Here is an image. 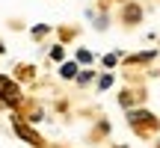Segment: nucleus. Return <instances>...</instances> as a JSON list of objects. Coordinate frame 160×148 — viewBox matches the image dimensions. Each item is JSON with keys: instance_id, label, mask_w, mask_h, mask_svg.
<instances>
[{"instance_id": "obj_1", "label": "nucleus", "mask_w": 160, "mask_h": 148, "mask_svg": "<svg viewBox=\"0 0 160 148\" xmlns=\"http://www.w3.org/2000/svg\"><path fill=\"white\" fill-rule=\"evenodd\" d=\"M12 125H15V131H18V136H21V139H24V142H30V145H39V142H42V139H39V136H36V133H33V131H30V127H27V125H24V121H21V119H12Z\"/></svg>"}, {"instance_id": "obj_2", "label": "nucleus", "mask_w": 160, "mask_h": 148, "mask_svg": "<svg viewBox=\"0 0 160 148\" xmlns=\"http://www.w3.org/2000/svg\"><path fill=\"white\" fill-rule=\"evenodd\" d=\"M128 121L131 125H154V116H148V110H133V113H128Z\"/></svg>"}, {"instance_id": "obj_3", "label": "nucleus", "mask_w": 160, "mask_h": 148, "mask_svg": "<svg viewBox=\"0 0 160 148\" xmlns=\"http://www.w3.org/2000/svg\"><path fill=\"white\" fill-rule=\"evenodd\" d=\"M59 74H62V77H74V74H77V62H62Z\"/></svg>"}, {"instance_id": "obj_4", "label": "nucleus", "mask_w": 160, "mask_h": 148, "mask_svg": "<svg viewBox=\"0 0 160 148\" xmlns=\"http://www.w3.org/2000/svg\"><path fill=\"white\" fill-rule=\"evenodd\" d=\"M116 62H119V57H116V53H107V57H104V65H107V68H113Z\"/></svg>"}, {"instance_id": "obj_5", "label": "nucleus", "mask_w": 160, "mask_h": 148, "mask_svg": "<svg viewBox=\"0 0 160 148\" xmlns=\"http://www.w3.org/2000/svg\"><path fill=\"white\" fill-rule=\"evenodd\" d=\"M77 59H80V62H92V53H89V51H86V47H83V51L77 53Z\"/></svg>"}, {"instance_id": "obj_6", "label": "nucleus", "mask_w": 160, "mask_h": 148, "mask_svg": "<svg viewBox=\"0 0 160 148\" xmlns=\"http://www.w3.org/2000/svg\"><path fill=\"white\" fill-rule=\"evenodd\" d=\"M45 33H48L45 24H42V27H33V36H36V39H39V36H45Z\"/></svg>"}, {"instance_id": "obj_7", "label": "nucleus", "mask_w": 160, "mask_h": 148, "mask_svg": "<svg viewBox=\"0 0 160 148\" xmlns=\"http://www.w3.org/2000/svg\"><path fill=\"white\" fill-rule=\"evenodd\" d=\"M110 83H113V77H101V83H98V86H101V89H110Z\"/></svg>"}, {"instance_id": "obj_8", "label": "nucleus", "mask_w": 160, "mask_h": 148, "mask_svg": "<svg viewBox=\"0 0 160 148\" xmlns=\"http://www.w3.org/2000/svg\"><path fill=\"white\" fill-rule=\"evenodd\" d=\"M0 107H3V101H0Z\"/></svg>"}]
</instances>
